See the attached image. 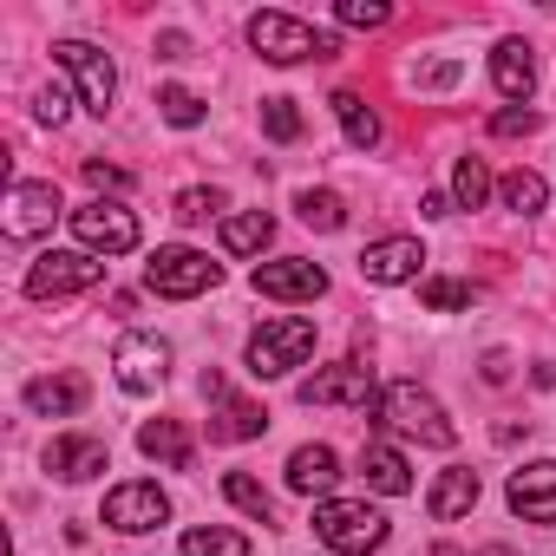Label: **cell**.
<instances>
[{
	"instance_id": "cell-1",
	"label": "cell",
	"mask_w": 556,
	"mask_h": 556,
	"mask_svg": "<svg viewBox=\"0 0 556 556\" xmlns=\"http://www.w3.org/2000/svg\"><path fill=\"white\" fill-rule=\"evenodd\" d=\"M374 419L387 426V432H406V439H419V445H452L458 432H452V419H445V406L426 393V387H413V380H393V387H380V400H374Z\"/></svg>"
},
{
	"instance_id": "cell-2",
	"label": "cell",
	"mask_w": 556,
	"mask_h": 556,
	"mask_svg": "<svg viewBox=\"0 0 556 556\" xmlns=\"http://www.w3.org/2000/svg\"><path fill=\"white\" fill-rule=\"evenodd\" d=\"M249 47H255L268 66H302V60H334V53H341L334 34H321V27H308V21H295V14H255V21H249Z\"/></svg>"
},
{
	"instance_id": "cell-3",
	"label": "cell",
	"mask_w": 556,
	"mask_h": 556,
	"mask_svg": "<svg viewBox=\"0 0 556 556\" xmlns=\"http://www.w3.org/2000/svg\"><path fill=\"white\" fill-rule=\"evenodd\" d=\"M315 354V321L308 315H282V321H262L249 334V374L255 380H282Z\"/></svg>"
},
{
	"instance_id": "cell-4",
	"label": "cell",
	"mask_w": 556,
	"mask_h": 556,
	"mask_svg": "<svg viewBox=\"0 0 556 556\" xmlns=\"http://www.w3.org/2000/svg\"><path fill=\"white\" fill-rule=\"evenodd\" d=\"M315 536L334 549V556H367L387 543V517L374 504H348V497H321L315 504Z\"/></svg>"
},
{
	"instance_id": "cell-5",
	"label": "cell",
	"mask_w": 556,
	"mask_h": 556,
	"mask_svg": "<svg viewBox=\"0 0 556 556\" xmlns=\"http://www.w3.org/2000/svg\"><path fill=\"white\" fill-rule=\"evenodd\" d=\"M105 282V262L92 249H47L34 268H27V295L34 302H66V295H86Z\"/></svg>"
},
{
	"instance_id": "cell-6",
	"label": "cell",
	"mask_w": 556,
	"mask_h": 556,
	"mask_svg": "<svg viewBox=\"0 0 556 556\" xmlns=\"http://www.w3.org/2000/svg\"><path fill=\"white\" fill-rule=\"evenodd\" d=\"M216 275H223V268H216L203 249L170 242V249H157V255L144 262V289H151V295H164V302H190V295L216 289Z\"/></svg>"
},
{
	"instance_id": "cell-7",
	"label": "cell",
	"mask_w": 556,
	"mask_h": 556,
	"mask_svg": "<svg viewBox=\"0 0 556 556\" xmlns=\"http://www.w3.org/2000/svg\"><path fill=\"white\" fill-rule=\"evenodd\" d=\"M53 60H60V66L79 79V105L105 118V112H112V99H118V73H112V53H99L92 40H60V47H53Z\"/></svg>"
},
{
	"instance_id": "cell-8",
	"label": "cell",
	"mask_w": 556,
	"mask_h": 556,
	"mask_svg": "<svg viewBox=\"0 0 556 556\" xmlns=\"http://www.w3.org/2000/svg\"><path fill=\"white\" fill-rule=\"evenodd\" d=\"M73 236L92 249V255H131L138 249V216L125 210V203H79L73 210Z\"/></svg>"
},
{
	"instance_id": "cell-9",
	"label": "cell",
	"mask_w": 556,
	"mask_h": 556,
	"mask_svg": "<svg viewBox=\"0 0 556 556\" xmlns=\"http://www.w3.org/2000/svg\"><path fill=\"white\" fill-rule=\"evenodd\" d=\"M112 367H118V387L125 393H157L164 387V374H170V341H157V334H118V348H112Z\"/></svg>"
},
{
	"instance_id": "cell-10",
	"label": "cell",
	"mask_w": 556,
	"mask_h": 556,
	"mask_svg": "<svg viewBox=\"0 0 556 556\" xmlns=\"http://www.w3.org/2000/svg\"><path fill=\"white\" fill-rule=\"evenodd\" d=\"M249 282H255V295H268V302H321V295H328V268L289 255V262H255Z\"/></svg>"
},
{
	"instance_id": "cell-11",
	"label": "cell",
	"mask_w": 556,
	"mask_h": 556,
	"mask_svg": "<svg viewBox=\"0 0 556 556\" xmlns=\"http://www.w3.org/2000/svg\"><path fill=\"white\" fill-rule=\"evenodd\" d=\"M302 406H361V413H374V400H380V387H374V374L367 367H354V361H341V367H321V374H308L302 387Z\"/></svg>"
},
{
	"instance_id": "cell-12",
	"label": "cell",
	"mask_w": 556,
	"mask_h": 556,
	"mask_svg": "<svg viewBox=\"0 0 556 556\" xmlns=\"http://www.w3.org/2000/svg\"><path fill=\"white\" fill-rule=\"evenodd\" d=\"M164 517H170V497H164L157 484H144V478H131V484L105 491V523H112V530H125V536H144V530H157Z\"/></svg>"
},
{
	"instance_id": "cell-13",
	"label": "cell",
	"mask_w": 556,
	"mask_h": 556,
	"mask_svg": "<svg viewBox=\"0 0 556 556\" xmlns=\"http://www.w3.org/2000/svg\"><path fill=\"white\" fill-rule=\"evenodd\" d=\"M419 262H426L419 236H387V242H367V249H361V282H374V289L419 282Z\"/></svg>"
},
{
	"instance_id": "cell-14",
	"label": "cell",
	"mask_w": 556,
	"mask_h": 556,
	"mask_svg": "<svg viewBox=\"0 0 556 556\" xmlns=\"http://www.w3.org/2000/svg\"><path fill=\"white\" fill-rule=\"evenodd\" d=\"M60 223V190L53 184H14L8 190V236L14 242H34Z\"/></svg>"
},
{
	"instance_id": "cell-15",
	"label": "cell",
	"mask_w": 556,
	"mask_h": 556,
	"mask_svg": "<svg viewBox=\"0 0 556 556\" xmlns=\"http://www.w3.org/2000/svg\"><path fill=\"white\" fill-rule=\"evenodd\" d=\"M510 510L523 523H556V458H536L523 471H510Z\"/></svg>"
},
{
	"instance_id": "cell-16",
	"label": "cell",
	"mask_w": 556,
	"mask_h": 556,
	"mask_svg": "<svg viewBox=\"0 0 556 556\" xmlns=\"http://www.w3.org/2000/svg\"><path fill=\"white\" fill-rule=\"evenodd\" d=\"M105 465H112L105 439L66 432V439H53V445H47V471H53V478H66V484H86V478H99Z\"/></svg>"
},
{
	"instance_id": "cell-17",
	"label": "cell",
	"mask_w": 556,
	"mask_h": 556,
	"mask_svg": "<svg viewBox=\"0 0 556 556\" xmlns=\"http://www.w3.org/2000/svg\"><path fill=\"white\" fill-rule=\"evenodd\" d=\"M491 86H497L510 105H530V92H536V60H530L523 40H504V47L491 53Z\"/></svg>"
},
{
	"instance_id": "cell-18",
	"label": "cell",
	"mask_w": 556,
	"mask_h": 556,
	"mask_svg": "<svg viewBox=\"0 0 556 556\" xmlns=\"http://www.w3.org/2000/svg\"><path fill=\"white\" fill-rule=\"evenodd\" d=\"M86 380L79 374H40V380H27V413H40V419H66V413H79L86 406Z\"/></svg>"
},
{
	"instance_id": "cell-19",
	"label": "cell",
	"mask_w": 556,
	"mask_h": 556,
	"mask_svg": "<svg viewBox=\"0 0 556 556\" xmlns=\"http://www.w3.org/2000/svg\"><path fill=\"white\" fill-rule=\"evenodd\" d=\"M334 478H341L334 445H295V452H289V491H302V497H328Z\"/></svg>"
},
{
	"instance_id": "cell-20",
	"label": "cell",
	"mask_w": 556,
	"mask_h": 556,
	"mask_svg": "<svg viewBox=\"0 0 556 556\" xmlns=\"http://www.w3.org/2000/svg\"><path fill=\"white\" fill-rule=\"evenodd\" d=\"M138 452L157 458V465H170V471H190L197 465V445H190V432L177 419H144L138 426Z\"/></svg>"
},
{
	"instance_id": "cell-21",
	"label": "cell",
	"mask_w": 556,
	"mask_h": 556,
	"mask_svg": "<svg viewBox=\"0 0 556 556\" xmlns=\"http://www.w3.org/2000/svg\"><path fill=\"white\" fill-rule=\"evenodd\" d=\"M361 478H367L374 491H387V497H406V491H413V471H406V458H400L387 439H367V452H361Z\"/></svg>"
},
{
	"instance_id": "cell-22",
	"label": "cell",
	"mask_w": 556,
	"mask_h": 556,
	"mask_svg": "<svg viewBox=\"0 0 556 556\" xmlns=\"http://www.w3.org/2000/svg\"><path fill=\"white\" fill-rule=\"evenodd\" d=\"M471 504H478V471H471V465H452V471H439V484H432L426 510H432L439 523H452V517H465Z\"/></svg>"
},
{
	"instance_id": "cell-23",
	"label": "cell",
	"mask_w": 556,
	"mask_h": 556,
	"mask_svg": "<svg viewBox=\"0 0 556 556\" xmlns=\"http://www.w3.org/2000/svg\"><path fill=\"white\" fill-rule=\"evenodd\" d=\"M268 432V413L255 400H216V419H210V439L223 445H242V439H262Z\"/></svg>"
},
{
	"instance_id": "cell-24",
	"label": "cell",
	"mask_w": 556,
	"mask_h": 556,
	"mask_svg": "<svg viewBox=\"0 0 556 556\" xmlns=\"http://www.w3.org/2000/svg\"><path fill=\"white\" fill-rule=\"evenodd\" d=\"M328 105H334V118H341V131H348L354 151H374V144H380V112H374L361 92H334Z\"/></svg>"
},
{
	"instance_id": "cell-25",
	"label": "cell",
	"mask_w": 556,
	"mask_h": 556,
	"mask_svg": "<svg viewBox=\"0 0 556 556\" xmlns=\"http://www.w3.org/2000/svg\"><path fill=\"white\" fill-rule=\"evenodd\" d=\"M268 242H275V216H268V210L223 216V249H229V255H262Z\"/></svg>"
},
{
	"instance_id": "cell-26",
	"label": "cell",
	"mask_w": 556,
	"mask_h": 556,
	"mask_svg": "<svg viewBox=\"0 0 556 556\" xmlns=\"http://www.w3.org/2000/svg\"><path fill=\"white\" fill-rule=\"evenodd\" d=\"M497 197H504V210H517V216H536V210L549 203V184H543L536 170H504Z\"/></svg>"
},
{
	"instance_id": "cell-27",
	"label": "cell",
	"mask_w": 556,
	"mask_h": 556,
	"mask_svg": "<svg viewBox=\"0 0 556 556\" xmlns=\"http://www.w3.org/2000/svg\"><path fill=\"white\" fill-rule=\"evenodd\" d=\"M184 556H249V536H236L223 523H197V530H184Z\"/></svg>"
},
{
	"instance_id": "cell-28",
	"label": "cell",
	"mask_w": 556,
	"mask_h": 556,
	"mask_svg": "<svg viewBox=\"0 0 556 556\" xmlns=\"http://www.w3.org/2000/svg\"><path fill=\"white\" fill-rule=\"evenodd\" d=\"M484 197H491L484 157H458V170H452V203H458V210H484Z\"/></svg>"
},
{
	"instance_id": "cell-29",
	"label": "cell",
	"mask_w": 556,
	"mask_h": 556,
	"mask_svg": "<svg viewBox=\"0 0 556 556\" xmlns=\"http://www.w3.org/2000/svg\"><path fill=\"white\" fill-rule=\"evenodd\" d=\"M295 210H302V223H308V229H328V236L348 223V203H341L334 190H302V197H295Z\"/></svg>"
},
{
	"instance_id": "cell-30",
	"label": "cell",
	"mask_w": 556,
	"mask_h": 556,
	"mask_svg": "<svg viewBox=\"0 0 556 556\" xmlns=\"http://www.w3.org/2000/svg\"><path fill=\"white\" fill-rule=\"evenodd\" d=\"M223 497H229L236 510H249L255 523H268V517H275V497H268V491H262L249 471H229V478H223Z\"/></svg>"
},
{
	"instance_id": "cell-31",
	"label": "cell",
	"mask_w": 556,
	"mask_h": 556,
	"mask_svg": "<svg viewBox=\"0 0 556 556\" xmlns=\"http://www.w3.org/2000/svg\"><path fill=\"white\" fill-rule=\"evenodd\" d=\"M157 118L177 125V131H190V125H203V99H197L190 86H164V92H157Z\"/></svg>"
},
{
	"instance_id": "cell-32",
	"label": "cell",
	"mask_w": 556,
	"mask_h": 556,
	"mask_svg": "<svg viewBox=\"0 0 556 556\" xmlns=\"http://www.w3.org/2000/svg\"><path fill=\"white\" fill-rule=\"evenodd\" d=\"M262 131H268L275 144H295V138H302V112H295V99H262Z\"/></svg>"
},
{
	"instance_id": "cell-33",
	"label": "cell",
	"mask_w": 556,
	"mask_h": 556,
	"mask_svg": "<svg viewBox=\"0 0 556 556\" xmlns=\"http://www.w3.org/2000/svg\"><path fill=\"white\" fill-rule=\"evenodd\" d=\"M419 302L452 315V308H471V282H445V275H432V282H419Z\"/></svg>"
},
{
	"instance_id": "cell-34",
	"label": "cell",
	"mask_w": 556,
	"mask_h": 556,
	"mask_svg": "<svg viewBox=\"0 0 556 556\" xmlns=\"http://www.w3.org/2000/svg\"><path fill=\"white\" fill-rule=\"evenodd\" d=\"M334 21H341V27H387L393 8H387V0H341Z\"/></svg>"
},
{
	"instance_id": "cell-35",
	"label": "cell",
	"mask_w": 556,
	"mask_h": 556,
	"mask_svg": "<svg viewBox=\"0 0 556 556\" xmlns=\"http://www.w3.org/2000/svg\"><path fill=\"white\" fill-rule=\"evenodd\" d=\"M216 210H223V190H203V184H197V190L177 197V223H210Z\"/></svg>"
},
{
	"instance_id": "cell-36",
	"label": "cell",
	"mask_w": 556,
	"mask_h": 556,
	"mask_svg": "<svg viewBox=\"0 0 556 556\" xmlns=\"http://www.w3.org/2000/svg\"><path fill=\"white\" fill-rule=\"evenodd\" d=\"M491 131H497V138H523V131H536V105H504V112L491 118Z\"/></svg>"
},
{
	"instance_id": "cell-37",
	"label": "cell",
	"mask_w": 556,
	"mask_h": 556,
	"mask_svg": "<svg viewBox=\"0 0 556 556\" xmlns=\"http://www.w3.org/2000/svg\"><path fill=\"white\" fill-rule=\"evenodd\" d=\"M66 105H73V99H66L60 86H47V92L34 99V118H40V125H66Z\"/></svg>"
},
{
	"instance_id": "cell-38",
	"label": "cell",
	"mask_w": 556,
	"mask_h": 556,
	"mask_svg": "<svg viewBox=\"0 0 556 556\" xmlns=\"http://www.w3.org/2000/svg\"><path fill=\"white\" fill-rule=\"evenodd\" d=\"M86 184H92V190H131V177H125L118 164H99V157H86Z\"/></svg>"
},
{
	"instance_id": "cell-39",
	"label": "cell",
	"mask_w": 556,
	"mask_h": 556,
	"mask_svg": "<svg viewBox=\"0 0 556 556\" xmlns=\"http://www.w3.org/2000/svg\"><path fill=\"white\" fill-rule=\"evenodd\" d=\"M419 216H432V223H439V216H452V197H439V190H426V197H419Z\"/></svg>"
},
{
	"instance_id": "cell-40",
	"label": "cell",
	"mask_w": 556,
	"mask_h": 556,
	"mask_svg": "<svg viewBox=\"0 0 556 556\" xmlns=\"http://www.w3.org/2000/svg\"><path fill=\"white\" fill-rule=\"evenodd\" d=\"M184 53H190V40H184V34H164V40H157V60H184Z\"/></svg>"
},
{
	"instance_id": "cell-41",
	"label": "cell",
	"mask_w": 556,
	"mask_h": 556,
	"mask_svg": "<svg viewBox=\"0 0 556 556\" xmlns=\"http://www.w3.org/2000/svg\"><path fill=\"white\" fill-rule=\"evenodd\" d=\"M432 556H458V549H445V543H439V549H432Z\"/></svg>"
}]
</instances>
